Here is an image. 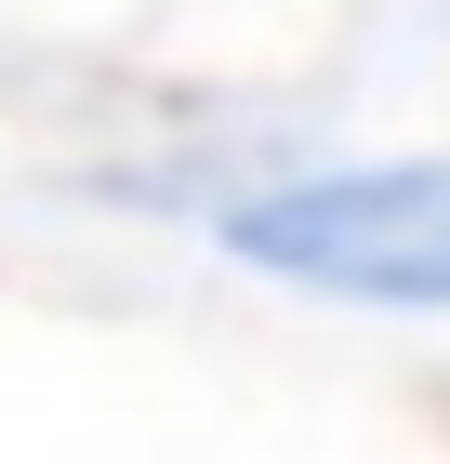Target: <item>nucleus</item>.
I'll list each match as a JSON object with an SVG mask.
<instances>
[{"label":"nucleus","instance_id":"f257e3e1","mask_svg":"<svg viewBox=\"0 0 450 464\" xmlns=\"http://www.w3.org/2000/svg\"><path fill=\"white\" fill-rule=\"evenodd\" d=\"M212 239L252 279L318 292V305H384V319H450V160H331L225 199Z\"/></svg>","mask_w":450,"mask_h":464}]
</instances>
